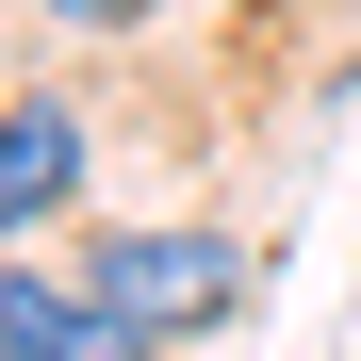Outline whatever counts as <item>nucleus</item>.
Masks as SVG:
<instances>
[{"instance_id":"1","label":"nucleus","mask_w":361,"mask_h":361,"mask_svg":"<svg viewBox=\"0 0 361 361\" xmlns=\"http://www.w3.org/2000/svg\"><path fill=\"white\" fill-rule=\"evenodd\" d=\"M99 295L164 345V329H230L247 263H230V230H99Z\"/></svg>"},{"instance_id":"3","label":"nucleus","mask_w":361,"mask_h":361,"mask_svg":"<svg viewBox=\"0 0 361 361\" xmlns=\"http://www.w3.org/2000/svg\"><path fill=\"white\" fill-rule=\"evenodd\" d=\"M66 180H82V115L66 99H0V247L66 214Z\"/></svg>"},{"instance_id":"2","label":"nucleus","mask_w":361,"mask_h":361,"mask_svg":"<svg viewBox=\"0 0 361 361\" xmlns=\"http://www.w3.org/2000/svg\"><path fill=\"white\" fill-rule=\"evenodd\" d=\"M0 345H17V361H148V329L132 312H115V295L82 279H0Z\"/></svg>"},{"instance_id":"5","label":"nucleus","mask_w":361,"mask_h":361,"mask_svg":"<svg viewBox=\"0 0 361 361\" xmlns=\"http://www.w3.org/2000/svg\"><path fill=\"white\" fill-rule=\"evenodd\" d=\"M0 361H17V345H0Z\"/></svg>"},{"instance_id":"4","label":"nucleus","mask_w":361,"mask_h":361,"mask_svg":"<svg viewBox=\"0 0 361 361\" xmlns=\"http://www.w3.org/2000/svg\"><path fill=\"white\" fill-rule=\"evenodd\" d=\"M49 17H66V33H132L148 0H49Z\"/></svg>"}]
</instances>
